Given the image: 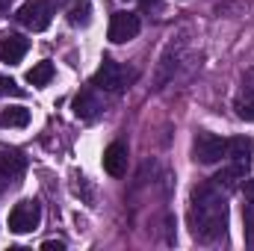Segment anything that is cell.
<instances>
[{
	"label": "cell",
	"mask_w": 254,
	"mask_h": 251,
	"mask_svg": "<svg viewBox=\"0 0 254 251\" xmlns=\"http://www.w3.org/2000/svg\"><path fill=\"white\" fill-rule=\"evenodd\" d=\"M68 24H71V27H89V24H92V3H89V0L74 3L71 12H68Z\"/></svg>",
	"instance_id": "2e32d148"
},
{
	"label": "cell",
	"mask_w": 254,
	"mask_h": 251,
	"mask_svg": "<svg viewBox=\"0 0 254 251\" xmlns=\"http://www.w3.org/2000/svg\"><path fill=\"white\" fill-rule=\"evenodd\" d=\"M234 113H237V119L254 125V71H246V77H243V83H240V89H237Z\"/></svg>",
	"instance_id": "ba28073f"
},
{
	"label": "cell",
	"mask_w": 254,
	"mask_h": 251,
	"mask_svg": "<svg viewBox=\"0 0 254 251\" xmlns=\"http://www.w3.org/2000/svg\"><path fill=\"white\" fill-rule=\"evenodd\" d=\"M228 148H231V139H222V136H213V133H204V130L195 133V139H192V157L204 166L228 160Z\"/></svg>",
	"instance_id": "3957f363"
},
{
	"label": "cell",
	"mask_w": 254,
	"mask_h": 251,
	"mask_svg": "<svg viewBox=\"0 0 254 251\" xmlns=\"http://www.w3.org/2000/svg\"><path fill=\"white\" fill-rule=\"evenodd\" d=\"M39 222H42V207L33 198L15 204V210L9 213V231L12 234H30L39 228Z\"/></svg>",
	"instance_id": "8992f818"
},
{
	"label": "cell",
	"mask_w": 254,
	"mask_h": 251,
	"mask_svg": "<svg viewBox=\"0 0 254 251\" xmlns=\"http://www.w3.org/2000/svg\"><path fill=\"white\" fill-rule=\"evenodd\" d=\"M228 201L216 184H198L190 192V231L201 246L228 240Z\"/></svg>",
	"instance_id": "6da1fadb"
},
{
	"label": "cell",
	"mask_w": 254,
	"mask_h": 251,
	"mask_svg": "<svg viewBox=\"0 0 254 251\" xmlns=\"http://www.w3.org/2000/svg\"><path fill=\"white\" fill-rule=\"evenodd\" d=\"M30 51V42L18 33H0V63L18 65Z\"/></svg>",
	"instance_id": "9c48e42d"
},
{
	"label": "cell",
	"mask_w": 254,
	"mask_h": 251,
	"mask_svg": "<svg viewBox=\"0 0 254 251\" xmlns=\"http://www.w3.org/2000/svg\"><path fill=\"white\" fill-rule=\"evenodd\" d=\"M125 169H127V148L122 142L107 145V151H104V172L113 175V178H122Z\"/></svg>",
	"instance_id": "8fae6325"
},
{
	"label": "cell",
	"mask_w": 254,
	"mask_h": 251,
	"mask_svg": "<svg viewBox=\"0 0 254 251\" xmlns=\"http://www.w3.org/2000/svg\"><path fill=\"white\" fill-rule=\"evenodd\" d=\"M54 80V63H36L30 71H27V83L30 86H36V89H45L48 83Z\"/></svg>",
	"instance_id": "5bb4252c"
},
{
	"label": "cell",
	"mask_w": 254,
	"mask_h": 251,
	"mask_svg": "<svg viewBox=\"0 0 254 251\" xmlns=\"http://www.w3.org/2000/svg\"><path fill=\"white\" fill-rule=\"evenodd\" d=\"M243 237L254 249V184H246L243 192Z\"/></svg>",
	"instance_id": "7c38bea8"
},
{
	"label": "cell",
	"mask_w": 254,
	"mask_h": 251,
	"mask_svg": "<svg viewBox=\"0 0 254 251\" xmlns=\"http://www.w3.org/2000/svg\"><path fill=\"white\" fill-rule=\"evenodd\" d=\"M3 95H15V98H18V95H21V86H18L12 77H3V74H0V98H3Z\"/></svg>",
	"instance_id": "e0dca14e"
},
{
	"label": "cell",
	"mask_w": 254,
	"mask_h": 251,
	"mask_svg": "<svg viewBox=\"0 0 254 251\" xmlns=\"http://www.w3.org/2000/svg\"><path fill=\"white\" fill-rule=\"evenodd\" d=\"M15 18H18L21 27H27V30H33V33H42V30L51 27L54 9H51L48 0H27V3L15 12Z\"/></svg>",
	"instance_id": "5b68a950"
},
{
	"label": "cell",
	"mask_w": 254,
	"mask_h": 251,
	"mask_svg": "<svg viewBox=\"0 0 254 251\" xmlns=\"http://www.w3.org/2000/svg\"><path fill=\"white\" fill-rule=\"evenodd\" d=\"M246 172H249V163H237V160H231V166L216 178V187H237L240 181H246Z\"/></svg>",
	"instance_id": "4fadbf2b"
},
{
	"label": "cell",
	"mask_w": 254,
	"mask_h": 251,
	"mask_svg": "<svg viewBox=\"0 0 254 251\" xmlns=\"http://www.w3.org/2000/svg\"><path fill=\"white\" fill-rule=\"evenodd\" d=\"M154 3H160V0H142V6H154Z\"/></svg>",
	"instance_id": "ffe728a7"
},
{
	"label": "cell",
	"mask_w": 254,
	"mask_h": 251,
	"mask_svg": "<svg viewBox=\"0 0 254 251\" xmlns=\"http://www.w3.org/2000/svg\"><path fill=\"white\" fill-rule=\"evenodd\" d=\"M24 172H27V157H24L18 148L0 145V195L9 187H15Z\"/></svg>",
	"instance_id": "277c9868"
},
{
	"label": "cell",
	"mask_w": 254,
	"mask_h": 251,
	"mask_svg": "<svg viewBox=\"0 0 254 251\" xmlns=\"http://www.w3.org/2000/svg\"><path fill=\"white\" fill-rule=\"evenodd\" d=\"M42 249H48V251H54V249H57V251H63L65 246H63V243H60V240H48V243H45Z\"/></svg>",
	"instance_id": "ac0fdd59"
},
{
	"label": "cell",
	"mask_w": 254,
	"mask_h": 251,
	"mask_svg": "<svg viewBox=\"0 0 254 251\" xmlns=\"http://www.w3.org/2000/svg\"><path fill=\"white\" fill-rule=\"evenodd\" d=\"M139 30H142V21H139L136 12H116L113 21H110V42L125 45V42L139 36Z\"/></svg>",
	"instance_id": "52a82bcc"
},
{
	"label": "cell",
	"mask_w": 254,
	"mask_h": 251,
	"mask_svg": "<svg viewBox=\"0 0 254 251\" xmlns=\"http://www.w3.org/2000/svg\"><path fill=\"white\" fill-rule=\"evenodd\" d=\"M6 9H9V0H0V15H6Z\"/></svg>",
	"instance_id": "d6986e66"
},
{
	"label": "cell",
	"mask_w": 254,
	"mask_h": 251,
	"mask_svg": "<svg viewBox=\"0 0 254 251\" xmlns=\"http://www.w3.org/2000/svg\"><path fill=\"white\" fill-rule=\"evenodd\" d=\"M133 80H136V71H127L125 65H119L116 60H104L101 68L95 71V77H92V86L98 92L119 95V92H125Z\"/></svg>",
	"instance_id": "7a4b0ae2"
},
{
	"label": "cell",
	"mask_w": 254,
	"mask_h": 251,
	"mask_svg": "<svg viewBox=\"0 0 254 251\" xmlns=\"http://www.w3.org/2000/svg\"><path fill=\"white\" fill-rule=\"evenodd\" d=\"M30 125V110L27 107H6L0 113V127H27Z\"/></svg>",
	"instance_id": "9a60e30c"
},
{
	"label": "cell",
	"mask_w": 254,
	"mask_h": 251,
	"mask_svg": "<svg viewBox=\"0 0 254 251\" xmlns=\"http://www.w3.org/2000/svg\"><path fill=\"white\" fill-rule=\"evenodd\" d=\"M101 110H104V101L95 95V86L86 89V92H80V95L74 98V116H77V119H86V122H89V119H95Z\"/></svg>",
	"instance_id": "30bf717a"
}]
</instances>
